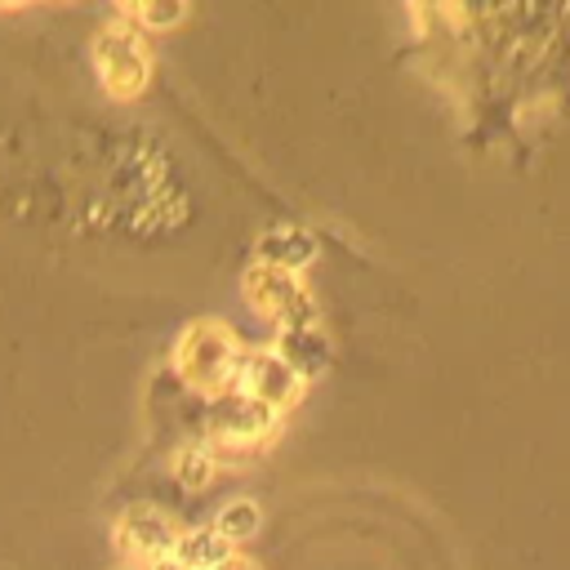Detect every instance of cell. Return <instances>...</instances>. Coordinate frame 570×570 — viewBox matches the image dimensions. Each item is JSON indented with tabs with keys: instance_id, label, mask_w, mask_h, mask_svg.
<instances>
[{
	"instance_id": "cell-1",
	"label": "cell",
	"mask_w": 570,
	"mask_h": 570,
	"mask_svg": "<svg viewBox=\"0 0 570 570\" xmlns=\"http://www.w3.org/2000/svg\"><path fill=\"white\" fill-rule=\"evenodd\" d=\"M240 361H245V347L236 338L232 325L205 316V321H191L178 343H174V365H178V379L205 396H218V392H232L236 379H240Z\"/></svg>"
},
{
	"instance_id": "cell-2",
	"label": "cell",
	"mask_w": 570,
	"mask_h": 570,
	"mask_svg": "<svg viewBox=\"0 0 570 570\" xmlns=\"http://www.w3.org/2000/svg\"><path fill=\"white\" fill-rule=\"evenodd\" d=\"M94 67L111 98H138L151 80V53L134 22L116 18L94 36Z\"/></svg>"
},
{
	"instance_id": "cell-3",
	"label": "cell",
	"mask_w": 570,
	"mask_h": 570,
	"mask_svg": "<svg viewBox=\"0 0 570 570\" xmlns=\"http://www.w3.org/2000/svg\"><path fill=\"white\" fill-rule=\"evenodd\" d=\"M276 423H281V414H272L267 405L249 401V396H245V392H236V387H232V392L209 396V410H205L209 445L232 450V454H240V450H258L263 441H272Z\"/></svg>"
},
{
	"instance_id": "cell-4",
	"label": "cell",
	"mask_w": 570,
	"mask_h": 570,
	"mask_svg": "<svg viewBox=\"0 0 570 570\" xmlns=\"http://www.w3.org/2000/svg\"><path fill=\"white\" fill-rule=\"evenodd\" d=\"M240 289H245V298H249V307H254L258 316H272V321H276V330L316 321V303H312L307 285L298 281V272H281V267H267V263H249L245 276H240Z\"/></svg>"
},
{
	"instance_id": "cell-5",
	"label": "cell",
	"mask_w": 570,
	"mask_h": 570,
	"mask_svg": "<svg viewBox=\"0 0 570 570\" xmlns=\"http://www.w3.org/2000/svg\"><path fill=\"white\" fill-rule=\"evenodd\" d=\"M303 379L276 356V347H249L245 361H240V379H236V392H245L249 401L267 405L272 414H285L289 405H298L303 396Z\"/></svg>"
},
{
	"instance_id": "cell-6",
	"label": "cell",
	"mask_w": 570,
	"mask_h": 570,
	"mask_svg": "<svg viewBox=\"0 0 570 570\" xmlns=\"http://www.w3.org/2000/svg\"><path fill=\"white\" fill-rule=\"evenodd\" d=\"M174 539H178V530H174V521L160 512V508H151V503H134V508H125V517L116 521V548L125 552V557H134V561H156V557H165V552H174Z\"/></svg>"
},
{
	"instance_id": "cell-7",
	"label": "cell",
	"mask_w": 570,
	"mask_h": 570,
	"mask_svg": "<svg viewBox=\"0 0 570 570\" xmlns=\"http://www.w3.org/2000/svg\"><path fill=\"white\" fill-rule=\"evenodd\" d=\"M276 356L307 383V379H316L325 365H330V334L316 325V321H307V325H285V330H276Z\"/></svg>"
},
{
	"instance_id": "cell-8",
	"label": "cell",
	"mask_w": 570,
	"mask_h": 570,
	"mask_svg": "<svg viewBox=\"0 0 570 570\" xmlns=\"http://www.w3.org/2000/svg\"><path fill=\"white\" fill-rule=\"evenodd\" d=\"M316 258V236L303 232L298 223H276L258 236V263L281 267V272H298Z\"/></svg>"
},
{
	"instance_id": "cell-9",
	"label": "cell",
	"mask_w": 570,
	"mask_h": 570,
	"mask_svg": "<svg viewBox=\"0 0 570 570\" xmlns=\"http://www.w3.org/2000/svg\"><path fill=\"white\" fill-rule=\"evenodd\" d=\"M227 552H236L214 525H191V530H178V539H174V557L187 566V570H209V566H218Z\"/></svg>"
},
{
	"instance_id": "cell-10",
	"label": "cell",
	"mask_w": 570,
	"mask_h": 570,
	"mask_svg": "<svg viewBox=\"0 0 570 570\" xmlns=\"http://www.w3.org/2000/svg\"><path fill=\"white\" fill-rule=\"evenodd\" d=\"M232 548L236 543H245V539H254L258 534V525H263V508L254 503V499H227L218 512H214V521H209Z\"/></svg>"
},
{
	"instance_id": "cell-11",
	"label": "cell",
	"mask_w": 570,
	"mask_h": 570,
	"mask_svg": "<svg viewBox=\"0 0 570 570\" xmlns=\"http://www.w3.org/2000/svg\"><path fill=\"white\" fill-rule=\"evenodd\" d=\"M120 18L134 22L138 31H142V27H147V31H151V27L165 31V27H178V22L187 18V4H178V0H160V4H156V0H151V4H125Z\"/></svg>"
},
{
	"instance_id": "cell-12",
	"label": "cell",
	"mask_w": 570,
	"mask_h": 570,
	"mask_svg": "<svg viewBox=\"0 0 570 570\" xmlns=\"http://www.w3.org/2000/svg\"><path fill=\"white\" fill-rule=\"evenodd\" d=\"M174 476H178V485H187V490L205 485V481L214 476V450H209V445H183V450L174 454Z\"/></svg>"
},
{
	"instance_id": "cell-13",
	"label": "cell",
	"mask_w": 570,
	"mask_h": 570,
	"mask_svg": "<svg viewBox=\"0 0 570 570\" xmlns=\"http://www.w3.org/2000/svg\"><path fill=\"white\" fill-rule=\"evenodd\" d=\"M209 570H258V561L254 557H245V552H227L218 566H209Z\"/></svg>"
},
{
	"instance_id": "cell-14",
	"label": "cell",
	"mask_w": 570,
	"mask_h": 570,
	"mask_svg": "<svg viewBox=\"0 0 570 570\" xmlns=\"http://www.w3.org/2000/svg\"><path fill=\"white\" fill-rule=\"evenodd\" d=\"M142 570H187V566H183V561H178L174 552H165V557H156V561H147Z\"/></svg>"
}]
</instances>
